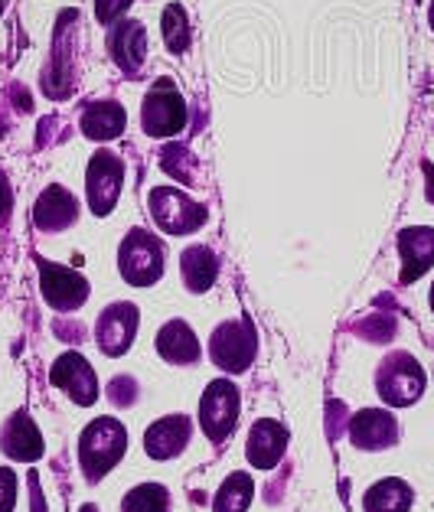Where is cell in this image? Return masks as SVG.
I'll use <instances>...</instances> for the list:
<instances>
[{
	"instance_id": "cell-22",
	"label": "cell",
	"mask_w": 434,
	"mask_h": 512,
	"mask_svg": "<svg viewBox=\"0 0 434 512\" xmlns=\"http://www.w3.org/2000/svg\"><path fill=\"white\" fill-rule=\"evenodd\" d=\"M412 486L399 477H386L379 483H372L366 496H363V509L366 512H408L412 509Z\"/></svg>"
},
{
	"instance_id": "cell-15",
	"label": "cell",
	"mask_w": 434,
	"mask_h": 512,
	"mask_svg": "<svg viewBox=\"0 0 434 512\" xmlns=\"http://www.w3.org/2000/svg\"><path fill=\"white\" fill-rule=\"evenodd\" d=\"M399 255H402V284L418 281L434 265V229L415 226L399 232Z\"/></svg>"
},
{
	"instance_id": "cell-29",
	"label": "cell",
	"mask_w": 434,
	"mask_h": 512,
	"mask_svg": "<svg viewBox=\"0 0 434 512\" xmlns=\"http://www.w3.org/2000/svg\"><path fill=\"white\" fill-rule=\"evenodd\" d=\"M128 7L131 0H95V17L98 23H115Z\"/></svg>"
},
{
	"instance_id": "cell-12",
	"label": "cell",
	"mask_w": 434,
	"mask_h": 512,
	"mask_svg": "<svg viewBox=\"0 0 434 512\" xmlns=\"http://www.w3.org/2000/svg\"><path fill=\"white\" fill-rule=\"evenodd\" d=\"M350 441L359 451H386L399 441V421L382 408H363L350 418Z\"/></svg>"
},
{
	"instance_id": "cell-34",
	"label": "cell",
	"mask_w": 434,
	"mask_h": 512,
	"mask_svg": "<svg viewBox=\"0 0 434 512\" xmlns=\"http://www.w3.org/2000/svg\"><path fill=\"white\" fill-rule=\"evenodd\" d=\"M431 310H434V284H431Z\"/></svg>"
},
{
	"instance_id": "cell-11",
	"label": "cell",
	"mask_w": 434,
	"mask_h": 512,
	"mask_svg": "<svg viewBox=\"0 0 434 512\" xmlns=\"http://www.w3.org/2000/svg\"><path fill=\"white\" fill-rule=\"evenodd\" d=\"M49 382L66 392L76 405H95L98 398V379L79 353H62L49 369Z\"/></svg>"
},
{
	"instance_id": "cell-7",
	"label": "cell",
	"mask_w": 434,
	"mask_h": 512,
	"mask_svg": "<svg viewBox=\"0 0 434 512\" xmlns=\"http://www.w3.org/2000/svg\"><path fill=\"white\" fill-rule=\"evenodd\" d=\"M151 216L167 235H190L206 222V209L173 186H157L151 193Z\"/></svg>"
},
{
	"instance_id": "cell-17",
	"label": "cell",
	"mask_w": 434,
	"mask_h": 512,
	"mask_svg": "<svg viewBox=\"0 0 434 512\" xmlns=\"http://www.w3.org/2000/svg\"><path fill=\"white\" fill-rule=\"evenodd\" d=\"M76 216H79L76 196L69 190H62V186H49V190H43V196L36 199V206H33V222L40 232L69 229L72 222H76Z\"/></svg>"
},
{
	"instance_id": "cell-33",
	"label": "cell",
	"mask_w": 434,
	"mask_h": 512,
	"mask_svg": "<svg viewBox=\"0 0 434 512\" xmlns=\"http://www.w3.org/2000/svg\"><path fill=\"white\" fill-rule=\"evenodd\" d=\"M428 23H431V30H434V0H431V7H428Z\"/></svg>"
},
{
	"instance_id": "cell-23",
	"label": "cell",
	"mask_w": 434,
	"mask_h": 512,
	"mask_svg": "<svg viewBox=\"0 0 434 512\" xmlns=\"http://www.w3.org/2000/svg\"><path fill=\"white\" fill-rule=\"evenodd\" d=\"M252 496H255V480L248 473H232L219 486V493L213 499V512H245L252 506Z\"/></svg>"
},
{
	"instance_id": "cell-6",
	"label": "cell",
	"mask_w": 434,
	"mask_h": 512,
	"mask_svg": "<svg viewBox=\"0 0 434 512\" xmlns=\"http://www.w3.org/2000/svg\"><path fill=\"white\" fill-rule=\"evenodd\" d=\"M239 408L242 398L239 389L229 379H216L206 385L203 402H200V428L213 444H222L226 437L235 431V421H239Z\"/></svg>"
},
{
	"instance_id": "cell-19",
	"label": "cell",
	"mask_w": 434,
	"mask_h": 512,
	"mask_svg": "<svg viewBox=\"0 0 434 512\" xmlns=\"http://www.w3.org/2000/svg\"><path fill=\"white\" fill-rule=\"evenodd\" d=\"M157 353L164 356L173 366H193L203 356V346L196 340V333L190 330V323L170 320L157 333Z\"/></svg>"
},
{
	"instance_id": "cell-18",
	"label": "cell",
	"mask_w": 434,
	"mask_h": 512,
	"mask_svg": "<svg viewBox=\"0 0 434 512\" xmlns=\"http://www.w3.org/2000/svg\"><path fill=\"white\" fill-rule=\"evenodd\" d=\"M186 444H190V418H183V415L160 418L144 434V451L151 454L154 460L177 457Z\"/></svg>"
},
{
	"instance_id": "cell-25",
	"label": "cell",
	"mask_w": 434,
	"mask_h": 512,
	"mask_svg": "<svg viewBox=\"0 0 434 512\" xmlns=\"http://www.w3.org/2000/svg\"><path fill=\"white\" fill-rule=\"evenodd\" d=\"M160 30H164V43L170 53H186L190 46V20H186V10L180 4H170L160 17Z\"/></svg>"
},
{
	"instance_id": "cell-8",
	"label": "cell",
	"mask_w": 434,
	"mask_h": 512,
	"mask_svg": "<svg viewBox=\"0 0 434 512\" xmlns=\"http://www.w3.org/2000/svg\"><path fill=\"white\" fill-rule=\"evenodd\" d=\"M121 183H124L121 157H115L111 151H98L89 164V173H85V190H89V206L95 216H108L118 206Z\"/></svg>"
},
{
	"instance_id": "cell-10",
	"label": "cell",
	"mask_w": 434,
	"mask_h": 512,
	"mask_svg": "<svg viewBox=\"0 0 434 512\" xmlns=\"http://www.w3.org/2000/svg\"><path fill=\"white\" fill-rule=\"evenodd\" d=\"M134 333H138V307L134 304L118 301V304H111L98 314L95 340H98V349H102L105 356L128 353L131 343H134Z\"/></svg>"
},
{
	"instance_id": "cell-27",
	"label": "cell",
	"mask_w": 434,
	"mask_h": 512,
	"mask_svg": "<svg viewBox=\"0 0 434 512\" xmlns=\"http://www.w3.org/2000/svg\"><path fill=\"white\" fill-rule=\"evenodd\" d=\"M134 398H138V382H134V379L118 376L115 382L108 385V402H111V405L124 408V405H131Z\"/></svg>"
},
{
	"instance_id": "cell-4",
	"label": "cell",
	"mask_w": 434,
	"mask_h": 512,
	"mask_svg": "<svg viewBox=\"0 0 434 512\" xmlns=\"http://www.w3.org/2000/svg\"><path fill=\"white\" fill-rule=\"evenodd\" d=\"M258 333L252 320H226L209 336V356L222 372H245L255 362Z\"/></svg>"
},
{
	"instance_id": "cell-30",
	"label": "cell",
	"mask_w": 434,
	"mask_h": 512,
	"mask_svg": "<svg viewBox=\"0 0 434 512\" xmlns=\"http://www.w3.org/2000/svg\"><path fill=\"white\" fill-rule=\"evenodd\" d=\"M10 209H14V193H10V183L4 177V170H0V219H7Z\"/></svg>"
},
{
	"instance_id": "cell-14",
	"label": "cell",
	"mask_w": 434,
	"mask_h": 512,
	"mask_svg": "<svg viewBox=\"0 0 434 512\" xmlns=\"http://www.w3.org/2000/svg\"><path fill=\"white\" fill-rule=\"evenodd\" d=\"M108 49L111 59L128 72V76H138L144 59H147V33L138 20H118L115 30L108 36Z\"/></svg>"
},
{
	"instance_id": "cell-20",
	"label": "cell",
	"mask_w": 434,
	"mask_h": 512,
	"mask_svg": "<svg viewBox=\"0 0 434 512\" xmlns=\"http://www.w3.org/2000/svg\"><path fill=\"white\" fill-rule=\"evenodd\" d=\"M180 271H183V284L190 287L193 294H203L216 284L219 261L206 245H190V248H183V255H180Z\"/></svg>"
},
{
	"instance_id": "cell-3",
	"label": "cell",
	"mask_w": 434,
	"mask_h": 512,
	"mask_svg": "<svg viewBox=\"0 0 434 512\" xmlns=\"http://www.w3.org/2000/svg\"><path fill=\"white\" fill-rule=\"evenodd\" d=\"M376 389L379 398L392 408H408L415 405L421 392H425V369L418 366L415 356L408 353H392L376 372Z\"/></svg>"
},
{
	"instance_id": "cell-32",
	"label": "cell",
	"mask_w": 434,
	"mask_h": 512,
	"mask_svg": "<svg viewBox=\"0 0 434 512\" xmlns=\"http://www.w3.org/2000/svg\"><path fill=\"white\" fill-rule=\"evenodd\" d=\"M7 128H10V121H7V111H0V137L7 134Z\"/></svg>"
},
{
	"instance_id": "cell-9",
	"label": "cell",
	"mask_w": 434,
	"mask_h": 512,
	"mask_svg": "<svg viewBox=\"0 0 434 512\" xmlns=\"http://www.w3.org/2000/svg\"><path fill=\"white\" fill-rule=\"evenodd\" d=\"M40 287H43L46 304L53 310H62V314L79 310L89 301V281H85L79 271L53 265V261H40Z\"/></svg>"
},
{
	"instance_id": "cell-35",
	"label": "cell",
	"mask_w": 434,
	"mask_h": 512,
	"mask_svg": "<svg viewBox=\"0 0 434 512\" xmlns=\"http://www.w3.org/2000/svg\"><path fill=\"white\" fill-rule=\"evenodd\" d=\"M0 10H4V0H0Z\"/></svg>"
},
{
	"instance_id": "cell-2",
	"label": "cell",
	"mask_w": 434,
	"mask_h": 512,
	"mask_svg": "<svg viewBox=\"0 0 434 512\" xmlns=\"http://www.w3.org/2000/svg\"><path fill=\"white\" fill-rule=\"evenodd\" d=\"M118 268L121 278L134 287H151L164 274V245L154 232L134 229L118 248Z\"/></svg>"
},
{
	"instance_id": "cell-28",
	"label": "cell",
	"mask_w": 434,
	"mask_h": 512,
	"mask_svg": "<svg viewBox=\"0 0 434 512\" xmlns=\"http://www.w3.org/2000/svg\"><path fill=\"white\" fill-rule=\"evenodd\" d=\"M17 506V473L0 467V512H14Z\"/></svg>"
},
{
	"instance_id": "cell-24",
	"label": "cell",
	"mask_w": 434,
	"mask_h": 512,
	"mask_svg": "<svg viewBox=\"0 0 434 512\" xmlns=\"http://www.w3.org/2000/svg\"><path fill=\"white\" fill-rule=\"evenodd\" d=\"M121 512H170V493L160 483H141L124 496Z\"/></svg>"
},
{
	"instance_id": "cell-13",
	"label": "cell",
	"mask_w": 434,
	"mask_h": 512,
	"mask_svg": "<svg viewBox=\"0 0 434 512\" xmlns=\"http://www.w3.org/2000/svg\"><path fill=\"white\" fill-rule=\"evenodd\" d=\"M284 447H288V431L278 421H255L252 431H248V444H245V457L248 464L258 470H271L278 467V460L284 457Z\"/></svg>"
},
{
	"instance_id": "cell-21",
	"label": "cell",
	"mask_w": 434,
	"mask_h": 512,
	"mask_svg": "<svg viewBox=\"0 0 434 512\" xmlns=\"http://www.w3.org/2000/svg\"><path fill=\"white\" fill-rule=\"evenodd\" d=\"M124 108L118 102H111V98H105V102H95L85 108L82 115V134L92 137V141H115V137H121L124 131Z\"/></svg>"
},
{
	"instance_id": "cell-26",
	"label": "cell",
	"mask_w": 434,
	"mask_h": 512,
	"mask_svg": "<svg viewBox=\"0 0 434 512\" xmlns=\"http://www.w3.org/2000/svg\"><path fill=\"white\" fill-rule=\"evenodd\" d=\"M160 164H164V170L170 173V177H177L186 186L196 180V160L183 144H167L164 154H160Z\"/></svg>"
},
{
	"instance_id": "cell-1",
	"label": "cell",
	"mask_w": 434,
	"mask_h": 512,
	"mask_svg": "<svg viewBox=\"0 0 434 512\" xmlns=\"http://www.w3.org/2000/svg\"><path fill=\"white\" fill-rule=\"evenodd\" d=\"M128 451V428L118 418H95L79 437V464L92 483L118 464Z\"/></svg>"
},
{
	"instance_id": "cell-31",
	"label": "cell",
	"mask_w": 434,
	"mask_h": 512,
	"mask_svg": "<svg viewBox=\"0 0 434 512\" xmlns=\"http://www.w3.org/2000/svg\"><path fill=\"white\" fill-rule=\"evenodd\" d=\"M425 177H428V203H434V164H425Z\"/></svg>"
},
{
	"instance_id": "cell-16",
	"label": "cell",
	"mask_w": 434,
	"mask_h": 512,
	"mask_svg": "<svg viewBox=\"0 0 434 512\" xmlns=\"http://www.w3.org/2000/svg\"><path fill=\"white\" fill-rule=\"evenodd\" d=\"M0 447H4V454L10 460H27V464L30 460H40L46 451L43 434L27 411H17V415L4 424V431H0Z\"/></svg>"
},
{
	"instance_id": "cell-5",
	"label": "cell",
	"mask_w": 434,
	"mask_h": 512,
	"mask_svg": "<svg viewBox=\"0 0 434 512\" xmlns=\"http://www.w3.org/2000/svg\"><path fill=\"white\" fill-rule=\"evenodd\" d=\"M141 124L151 137H173L186 128V102L170 79H160L154 89L144 95Z\"/></svg>"
}]
</instances>
